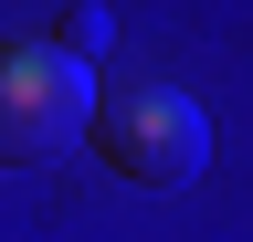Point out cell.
<instances>
[{
    "mask_svg": "<svg viewBox=\"0 0 253 242\" xmlns=\"http://www.w3.org/2000/svg\"><path fill=\"white\" fill-rule=\"evenodd\" d=\"M95 74L63 42H0V169H42L95 137Z\"/></svg>",
    "mask_w": 253,
    "mask_h": 242,
    "instance_id": "6da1fadb",
    "label": "cell"
},
{
    "mask_svg": "<svg viewBox=\"0 0 253 242\" xmlns=\"http://www.w3.org/2000/svg\"><path fill=\"white\" fill-rule=\"evenodd\" d=\"M95 158L116 179H137V190H190V179L211 169V116L179 95V84H116L106 105H95Z\"/></svg>",
    "mask_w": 253,
    "mask_h": 242,
    "instance_id": "7a4b0ae2",
    "label": "cell"
},
{
    "mask_svg": "<svg viewBox=\"0 0 253 242\" xmlns=\"http://www.w3.org/2000/svg\"><path fill=\"white\" fill-rule=\"evenodd\" d=\"M63 53H74V64H95V53H106V11H95V0H74V11H63V32H53Z\"/></svg>",
    "mask_w": 253,
    "mask_h": 242,
    "instance_id": "3957f363",
    "label": "cell"
}]
</instances>
